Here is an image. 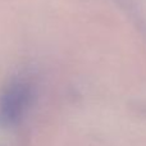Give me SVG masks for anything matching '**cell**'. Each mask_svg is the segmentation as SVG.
Returning a JSON list of instances; mask_svg holds the SVG:
<instances>
[{"label": "cell", "mask_w": 146, "mask_h": 146, "mask_svg": "<svg viewBox=\"0 0 146 146\" xmlns=\"http://www.w3.org/2000/svg\"><path fill=\"white\" fill-rule=\"evenodd\" d=\"M31 100V87L26 82L18 81L5 90L0 99V122L12 126L19 122Z\"/></svg>", "instance_id": "6da1fadb"}]
</instances>
